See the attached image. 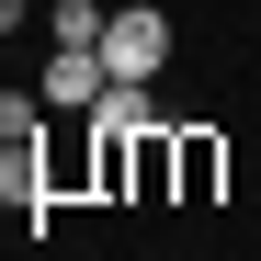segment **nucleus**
I'll return each instance as SVG.
<instances>
[{"label":"nucleus","instance_id":"39448f33","mask_svg":"<svg viewBox=\"0 0 261 261\" xmlns=\"http://www.w3.org/2000/svg\"><path fill=\"white\" fill-rule=\"evenodd\" d=\"M159 193H170V137L137 125V204H159Z\"/></svg>","mask_w":261,"mask_h":261},{"label":"nucleus","instance_id":"423d86ee","mask_svg":"<svg viewBox=\"0 0 261 261\" xmlns=\"http://www.w3.org/2000/svg\"><path fill=\"white\" fill-rule=\"evenodd\" d=\"M34 114H46L34 91H0V148H34Z\"/></svg>","mask_w":261,"mask_h":261},{"label":"nucleus","instance_id":"20e7f679","mask_svg":"<svg viewBox=\"0 0 261 261\" xmlns=\"http://www.w3.org/2000/svg\"><path fill=\"white\" fill-rule=\"evenodd\" d=\"M102 0H46V46H102Z\"/></svg>","mask_w":261,"mask_h":261},{"label":"nucleus","instance_id":"7ed1b4c3","mask_svg":"<svg viewBox=\"0 0 261 261\" xmlns=\"http://www.w3.org/2000/svg\"><path fill=\"white\" fill-rule=\"evenodd\" d=\"M216 159H227L216 137H170V193H182V204H204V193H216Z\"/></svg>","mask_w":261,"mask_h":261},{"label":"nucleus","instance_id":"0eeeda50","mask_svg":"<svg viewBox=\"0 0 261 261\" xmlns=\"http://www.w3.org/2000/svg\"><path fill=\"white\" fill-rule=\"evenodd\" d=\"M23 23H34V0H0V34H23Z\"/></svg>","mask_w":261,"mask_h":261},{"label":"nucleus","instance_id":"f03ea898","mask_svg":"<svg viewBox=\"0 0 261 261\" xmlns=\"http://www.w3.org/2000/svg\"><path fill=\"white\" fill-rule=\"evenodd\" d=\"M102 91H114L102 46H46V114H102Z\"/></svg>","mask_w":261,"mask_h":261},{"label":"nucleus","instance_id":"f257e3e1","mask_svg":"<svg viewBox=\"0 0 261 261\" xmlns=\"http://www.w3.org/2000/svg\"><path fill=\"white\" fill-rule=\"evenodd\" d=\"M102 68L148 91V80L170 68V12H148V0H137V12H114V23H102Z\"/></svg>","mask_w":261,"mask_h":261}]
</instances>
